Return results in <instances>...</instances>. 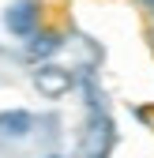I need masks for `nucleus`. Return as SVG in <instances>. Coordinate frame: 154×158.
Segmentation results:
<instances>
[{"mask_svg":"<svg viewBox=\"0 0 154 158\" xmlns=\"http://www.w3.org/2000/svg\"><path fill=\"white\" fill-rule=\"evenodd\" d=\"M147 42H150V49H154V23H150V30H147Z\"/></svg>","mask_w":154,"mask_h":158,"instance_id":"nucleus-6","label":"nucleus"},{"mask_svg":"<svg viewBox=\"0 0 154 158\" xmlns=\"http://www.w3.org/2000/svg\"><path fill=\"white\" fill-rule=\"evenodd\" d=\"M4 27L11 38H34L42 30V4L38 0H11L4 11Z\"/></svg>","mask_w":154,"mask_h":158,"instance_id":"nucleus-2","label":"nucleus"},{"mask_svg":"<svg viewBox=\"0 0 154 158\" xmlns=\"http://www.w3.org/2000/svg\"><path fill=\"white\" fill-rule=\"evenodd\" d=\"M34 128V117L26 109H8L0 113V135H8V139H26Z\"/></svg>","mask_w":154,"mask_h":158,"instance_id":"nucleus-5","label":"nucleus"},{"mask_svg":"<svg viewBox=\"0 0 154 158\" xmlns=\"http://www.w3.org/2000/svg\"><path fill=\"white\" fill-rule=\"evenodd\" d=\"M34 87H38L42 98H64L75 87V75L68 68H60V64H49L45 60V64H38V72H34Z\"/></svg>","mask_w":154,"mask_h":158,"instance_id":"nucleus-3","label":"nucleus"},{"mask_svg":"<svg viewBox=\"0 0 154 158\" xmlns=\"http://www.w3.org/2000/svg\"><path fill=\"white\" fill-rule=\"evenodd\" d=\"M60 49H64V34H60V30H38L30 42H26L23 56L34 60V64H45V60H53Z\"/></svg>","mask_w":154,"mask_h":158,"instance_id":"nucleus-4","label":"nucleus"},{"mask_svg":"<svg viewBox=\"0 0 154 158\" xmlns=\"http://www.w3.org/2000/svg\"><path fill=\"white\" fill-rule=\"evenodd\" d=\"M87 87V124H83V158H109L113 143H117V128H113V117L105 109V98L98 94L94 79H83Z\"/></svg>","mask_w":154,"mask_h":158,"instance_id":"nucleus-1","label":"nucleus"},{"mask_svg":"<svg viewBox=\"0 0 154 158\" xmlns=\"http://www.w3.org/2000/svg\"><path fill=\"white\" fill-rule=\"evenodd\" d=\"M45 158H60V154H45Z\"/></svg>","mask_w":154,"mask_h":158,"instance_id":"nucleus-7","label":"nucleus"}]
</instances>
